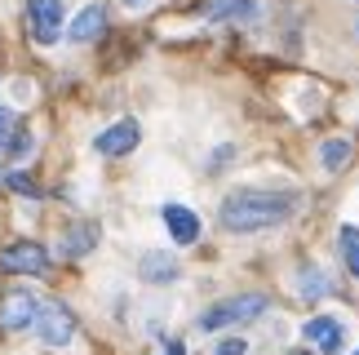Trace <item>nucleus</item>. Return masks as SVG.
I'll list each match as a JSON object with an SVG mask.
<instances>
[{"label":"nucleus","instance_id":"19","mask_svg":"<svg viewBox=\"0 0 359 355\" xmlns=\"http://www.w3.org/2000/svg\"><path fill=\"white\" fill-rule=\"evenodd\" d=\"M9 187L18 191V196H40V191H36V182H32L27 173H9Z\"/></svg>","mask_w":359,"mask_h":355},{"label":"nucleus","instance_id":"15","mask_svg":"<svg viewBox=\"0 0 359 355\" xmlns=\"http://www.w3.org/2000/svg\"><path fill=\"white\" fill-rule=\"evenodd\" d=\"M337 249H341V262H346V271L359 280V227H341Z\"/></svg>","mask_w":359,"mask_h":355},{"label":"nucleus","instance_id":"5","mask_svg":"<svg viewBox=\"0 0 359 355\" xmlns=\"http://www.w3.org/2000/svg\"><path fill=\"white\" fill-rule=\"evenodd\" d=\"M36 316H40V297L32 289H9L5 302H0V329H9V333L36 329Z\"/></svg>","mask_w":359,"mask_h":355},{"label":"nucleus","instance_id":"17","mask_svg":"<svg viewBox=\"0 0 359 355\" xmlns=\"http://www.w3.org/2000/svg\"><path fill=\"white\" fill-rule=\"evenodd\" d=\"M213 355H248V342L244 337H222V342L213 347Z\"/></svg>","mask_w":359,"mask_h":355},{"label":"nucleus","instance_id":"26","mask_svg":"<svg viewBox=\"0 0 359 355\" xmlns=\"http://www.w3.org/2000/svg\"><path fill=\"white\" fill-rule=\"evenodd\" d=\"M355 355H359V351H355Z\"/></svg>","mask_w":359,"mask_h":355},{"label":"nucleus","instance_id":"6","mask_svg":"<svg viewBox=\"0 0 359 355\" xmlns=\"http://www.w3.org/2000/svg\"><path fill=\"white\" fill-rule=\"evenodd\" d=\"M0 271H9V276H45V271H49V253L40 249L36 240L5 244V249H0Z\"/></svg>","mask_w":359,"mask_h":355},{"label":"nucleus","instance_id":"13","mask_svg":"<svg viewBox=\"0 0 359 355\" xmlns=\"http://www.w3.org/2000/svg\"><path fill=\"white\" fill-rule=\"evenodd\" d=\"M98 249V222H76L62 236V257H85Z\"/></svg>","mask_w":359,"mask_h":355},{"label":"nucleus","instance_id":"7","mask_svg":"<svg viewBox=\"0 0 359 355\" xmlns=\"http://www.w3.org/2000/svg\"><path fill=\"white\" fill-rule=\"evenodd\" d=\"M137 142H142V129H137V120H116L111 129H102L98 138H93L98 156H129Z\"/></svg>","mask_w":359,"mask_h":355},{"label":"nucleus","instance_id":"23","mask_svg":"<svg viewBox=\"0 0 359 355\" xmlns=\"http://www.w3.org/2000/svg\"><path fill=\"white\" fill-rule=\"evenodd\" d=\"M288 355H311V351H306V347H297V351H288Z\"/></svg>","mask_w":359,"mask_h":355},{"label":"nucleus","instance_id":"20","mask_svg":"<svg viewBox=\"0 0 359 355\" xmlns=\"http://www.w3.org/2000/svg\"><path fill=\"white\" fill-rule=\"evenodd\" d=\"M13 133H18V129H13V112H9V107H0V147H9Z\"/></svg>","mask_w":359,"mask_h":355},{"label":"nucleus","instance_id":"14","mask_svg":"<svg viewBox=\"0 0 359 355\" xmlns=\"http://www.w3.org/2000/svg\"><path fill=\"white\" fill-rule=\"evenodd\" d=\"M351 156H355V147L346 142V138H328L324 147H320V165L328 169V173H341L351 165Z\"/></svg>","mask_w":359,"mask_h":355},{"label":"nucleus","instance_id":"8","mask_svg":"<svg viewBox=\"0 0 359 355\" xmlns=\"http://www.w3.org/2000/svg\"><path fill=\"white\" fill-rule=\"evenodd\" d=\"M306 342L315 347V351H324V355H337L341 347H346V329H341L337 320H328V316H315V320H306Z\"/></svg>","mask_w":359,"mask_h":355},{"label":"nucleus","instance_id":"16","mask_svg":"<svg viewBox=\"0 0 359 355\" xmlns=\"http://www.w3.org/2000/svg\"><path fill=\"white\" fill-rule=\"evenodd\" d=\"M333 284L324 280V271H315V267H302V276H297V293L302 297H324Z\"/></svg>","mask_w":359,"mask_h":355},{"label":"nucleus","instance_id":"3","mask_svg":"<svg viewBox=\"0 0 359 355\" xmlns=\"http://www.w3.org/2000/svg\"><path fill=\"white\" fill-rule=\"evenodd\" d=\"M27 32L36 45H58L67 36L62 27V0H27Z\"/></svg>","mask_w":359,"mask_h":355},{"label":"nucleus","instance_id":"22","mask_svg":"<svg viewBox=\"0 0 359 355\" xmlns=\"http://www.w3.org/2000/svg\"><path fill=\"white\" fill-rule=\"evenodd\" d=\"M169 355H187V351H182V342H169Z\"/></svg>","mask_w":359,"mask_h":355},{"label":"nucleus","instance_id":"4","mask_svg":"<svg viewBox=\"0 0 359 355\" xmlns=\"http://www.w3.org/2000/svg\"><path fill=\"white\" fill-rule=\"evenodd\" d=\"M36 333L45 347H67L76 337V316L67 302H40V316H36Z\"/></svg>","mask_w":359,"mask_h":355},{"label":"nucleus","instance_id":"24","mask_svg":"<svg viewBox=\"0 0 359 355\" xmlns=\"http://www.w3.org/2000/svg\"><path fill=\"white\" fill-rule=\"evenodd\" d=\"M0 173H5V165H0Z\"/></svg>","mask_w":359,"mask_h":355},{"label":"nucleus","instance_id":"18","mask_svg":"<svg viewBox=\"0 0 359 355\" xmlns=\"http://www.w3.org/2000/svg\"><path fill=\"white\" fill-rule=\"evenodd\" d=\"M32 147H36V138L27 129H18V138H9V156H32Z\"/></svg>","mask_w":359,"mask_h":355},{"label":"nucleus","instance_id":"21","mask_svg":"<svg viewBox=\"0 0 359 355\" xmlns=\"http://www.w3.org/2000/svg\"><path fill=\"white\" fill-rule=\"evenodd\" d=\"M124 9H147V0H124Z\"/></svg>","mask_w":359,"mask_h":355},{"label":"nucleus","instance_id":"1","mask_svg":"<svg viewBox=\"0 0 359 355\" xmlns=\"http://www.w3.org/2000/svg\"><path fill=\"white\" fill-rule=\"evenodd\" d=\"M297 209V196H288V191H257V187H244V191H231L222 200V227L231 236H253V231H266V227H280L288 222Z\"/></svg>","mask_w":359,"mask_h":355},{"label":"nucleus","instance_id":"9","mask_svg":"<svg viewBox=\"0 0 359 355\" xmlns=\"http://www.w3.org/2000/svg\"><path fill=\"white\" fill-rule=\"evenodd\" d=\"M137 276H142L147 284H173L177 276H182V267H177L173 253L151 249V253H142V262H137Z\"/></svg>","mask_w":359,"mask_h":355},{"label":"nucleus","instance_id":"11","mask_svg":"<svg viewBox=\"0 0 359 355\" xmlns=\"http://www.w3.org/2000/svg\"><path fill=\"white\" fill-rule=\"evenodd\" d=\"M102 27H107V9H102V5H85L72 22H67V40H76V45H89V40L102 36Z\"/></svg>","mask_w":359,"mask_h":355},{"label":"nucleus","instance_id":"10","mask_svg":"<svg viewBox=\"0 0 359 355\" xmlns=\"http://www.w3.org/2000/svg\"><path fill=\"white\" fill-rule=\"evenodd\" d=\"M164 227H169V240L177 244H196L200 240V217L187 209V204H164Z\"/></svg>","mask_w":359,"mask_h":355},{"label":"nucleus","instance_id":"25","mask_svg":"<svg viewBox=\"0 0 359 355\" xmlns=\"http://www.w3.org/2000/svg\"><path fill=\"white\" fill-rule=\"evenodd\" d=\"M355 32H359V22H355Z\"/></svg>","mask_w":359,"mask_h":355},{"label":"nucleus","instance_id":"12","mask_svg":"<svg viewBox=\"0 0 359 355\" xmlns=\"http://www.w3.org/2000/svg\"><path fill=\"white\" fill-rule=\"evenodd\" d=\"M204 13H209L213 22H257L262 18L257 0H213Z\"/></svg>","mask_w":359,"mask_h":355},{"label":"nucleus","instance_id":"2","mask_svg":"<svg viewBox=\"0 0 359 355\" xmlns=\"http://www.w3.org/2000/svg\"><path fill=\"white\" fill-rule=\"evenodd\" d=\"M271 311V297L266 293H236V297H222L217 307H209L200 316V329L204 333H217V329H231V324H248V320H262Z\"/></svg>","mask_w":359,"mask_h":355}]
</instances>
